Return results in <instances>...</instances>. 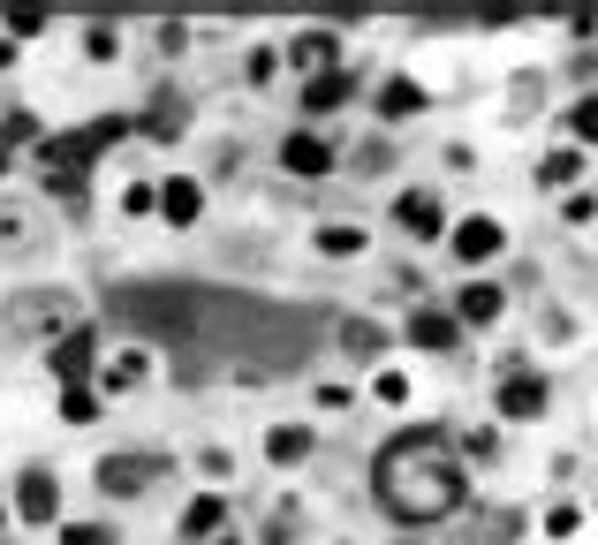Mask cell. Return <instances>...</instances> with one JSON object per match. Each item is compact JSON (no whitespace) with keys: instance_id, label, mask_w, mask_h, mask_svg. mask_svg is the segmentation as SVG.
Returning a JSON list of instances; mask_svg holds the SVG:
<instances>
[{"instance_id":"6da1fadb","label":"cell","mask_w":598,"mask_h":545,"mask_svg":"<svg viewBox=\"0 0 598 545\" xmlns=\"http://www.w3.org/2000/svg\"><path fill=\"white\" fill-rule=\"evenodd\" d=\"M114 319L174 341V379L288 372L311 356V326H318V311H288V303H257L227 289H114Z\"/></svg>"},{"instance_id":"7a4b0ae2","label":"cell","mask_w":598,"mask_h":545,"mask_svg":"<svg viewBox=\"0 0 598 545\" xmlns=\"http://www.w3.org/2000/svg\"><path fill=\"white\" fill-rule=\"evenodd\" d=\"M372 485H379V507L394 523H447L463 507V470H455V440L439 424H417V432H394L372 462Z\"/></svg>"},{"instance_id":"3957f363","label":"cell","mask_w":598,"mask_h":545,"mask_svg":"<svg viewBox=\"0 0 598 545\" xmlns=\"http://www.w3.org/2000/svg\"><path fill=\"white\" fill-rule=\"evenodd\" d=\"M0 319H8V334H77V303H69V295L61 289H23V295H8V311H0Z\"/></svg>"},{"instance_id":"277c9868","label":"cell","mask_w":598,"mask_h":545,"mask_svg":"<svg viewBox=\"0 0 598 545\" xmlns=\"http://www.w3.org/2000/svg\"><path fill=\"white\" fill-rule=\"evenodd\" d=\"M160 470H168V455H152V447H136V455H107V462H99V493H107V501H129V493H144Z\"/></svg>"},{"instance_id":"5b68a950","label":"cell","mask_w":598,"mask_h":545,"mask_svg":"<svg viewBox=\"0 0 598 545\" xmlns=\"http://www.w3.org/2000/svg\"><path fill=\"white\" fill-rule=\"evenodd\" d=\"M16 515H23V523H53V515H61V477H53L45 462H31V470L16 477Z\"/></svg>"},{"instance_id":"8992f818","label":"cell","mask_w":598,"mask_h":545,"mask_svg":"<svg viewBox=\"0 0 598 545\" xmlns=\"http://www.w3.org/2000/svg\"><path fill=\"white\" fill-rule=\"evenodd\" d=\"M45 243V212L31 205V198H0V251H39Z\"/></svg>"},{"instance_id":"52a82bcc","label":"cell","mask_w":598,"mask_h":545,"mask_svg":"<svg viewBox=\"0 0 598 545\" xmlns=\"http://www.w3.org/2000/svg\"><path fill=\"white\" fill-rule=\"evenodd\" d=\"M394 228H402V235H417V243H432V235L447 228V212H439L432 190H402V198H394Z\"/></svg>"},{"instance_id":"ba28073f","label":"cell","mask_w":598,"mask_h":545,"mask_svg":"<svg viewBox=\"0 0 598 545\" xmlns=\"http://www.w3.org/2000/svg\"><path fill=\"white\" fill-rule=\"evenodd\" d=\"M546 410V379H530L523 364H508V379H500V417L523 424V417H538Z\"/></svg>"},{"instance_id":"9c48e42d","label":"cell","mask_w":598,"mask_h":545,"mask_svg":"<svg viewBox=\"0 0 598 545\" xmlns=\"http://www.w3.org/2000/svg\"><path fill=\"white\" fill-rule=\"evenodd\" d=\"M334 53H342L334 31H303V39H288V69L296 77H334Z\"/></svg>"},{"instance_id":"30bf717a","label":"cell","mask_w":598,"mask_h":545,"mask_svg":"<svg viewBox=\"0 0 598 545\" xmlns=\"http://www.w3.org/2000/svg\"><path fill=\"white\" fill-rule=\"evenodd\" d=\"M91 364H99V334H91V326H77V334H61V341H53V372L69 379V386H84Z\"/></svg>"},{"instance_id":"8fae6325","label":"cell","mask_w":598,"mask_h":545,"mask_svg":"<svg viewBox=\"0 0 598 545\" xmlns=\"http://www.w3.org/2000/svg\"><path fill=\"white\" fill-rule=\"evenodd\" d=\"M281 168H288V174H326V168H334V144H326V137H311V129H288Z\"/></svg>"},{"instance_id":"7c38bea8","label":"cell","mask_w":598,"mask_h":545,"mask_svg":"<svg viewBox=\"0 0 598 545\" xmlns=\"http://www.w3.org/2000/svg\"><path fill=\"white\" fill-rule=\"evenodd\" d=\"M500 243H508V235H500V220H463V228H455V258H463V265L500 258Z\"/></svg>"},{"instance_id":"4fadbf2b","label":"cell","mask_w":598,"mask_h":545,"mask_svg":"<svg viewBox=\"0 0 598 545\" xmlns=\"http://www.w3.org/2000/svg\"><path fill=\"white\" fill-rule=\"evenodd\" d=\"M182 129H190V99H182V91H160V99L144 107V137H160V144H174Z\"/></svg>"},{"instance_id":"5bb4252c","label":"cell","mask_w":598,"mask_h":545,"mask_svg":"<svg viewBox=\"0 0 598 545\" xmlns=\"http://www.w3.org/2000/svg\"><path fill=\"white\" fill-rule=\"evenodd\" d=\"M455 334H463L455 311H409V341L417 349H455Z\"/></svg>"},{"instance_id":"9a60e30c","label":"cell","mask_w":598,"mask_h":545,"mask_svg":"<svg viewBox=\"0 0 598 545\" xmlns=\"http://www.w3.org/2000/svg\"><path fill=\"white\" fill-rule=\"evenodd\" d=\"M220 523H227V501H220V493H197V501L182 507V538H205V545H213Z\"/></svg>"},{"instance_id":"2e32d148","label":"cell","mask_w":598,"mask_h":545,"mask_svg":"<svg viewBox=\"0 0 598 545\" xmlns=\"http://www.w3.org/2000/svg\"><path fill=\"white\" fill-rule=\"evenodd\" d=\"M197 205H205V190H197L190 174H174V182H160V212H168L174 228H190V220H197Z\"/></svg>"},{"instance_id":"e0dca14e","label":"cell","mask_w":598,"mask_h":545,"mask_svg":"<svg viewBox=\"0 0 598 545\" xmlns=\"http://www.w3.org/2000/svg\"><path fill=\"white\" fill-rule=\"evenodd\" d=\"M500 303H508V295L493 289V281H470L463 303H455V319H463V326H493V319H500Z\"/></svg>"},{"instance_id":"ac0fdd59","label":"cell","mask_w":598,"mask_h":545,"mask_svg":"<svg viewBox=\"0 0 598 545\" xmlns=\"http://www.w3.org/2000/svg\"><path fill=\"white\" fill-rule=\"evenodd\" d=\"M348 91H356V77H348V69H334V77H311V84H303V107H311V114H326V107H342Z\"/></svg>"},{"instance_id":"d6986e66","label":"cell","mask_w":598,"mask_h":545,"mask_svg":"<svg viewBox=\"0 0 598 545\" xmlns=\"http://www.w3.org/2000/svg\"><path fill=\"white\" fill-rule=\"evenodd\" d=\"M417 107H425V91L409 84V77H386L379 84V114L386 122H402V114H417Z\"/></svg>"},{"instance_id":"ffe728a7","label":"cell","mask_w":598,"mask_h":545,"mask_svg":"<svg viewBox=\"0 0 598 545\" xmlns=\"http://www.w3.org/2000/svg\"><path fill=\"white\" fill-rule=\"evenodd\" d=\"M576 174H584V152H546L538 160V190H576Z\"/></svg>"},{"instance_id":"44dd1931","label":"cell","mask_w":598,"mask_h":545,"mask_svg":"<svg viewBox=\"0 0 598 545\" xmlns=\"http://www.w3.org/2000/svg\"><path fill=\"white\" fill-rule=\"evenodd\" d=\"M515 538H523V515H515V507H493L470 531V545H515Z\"/></svg>"},{"instance_id":"7402d4cb","label":"cell","mask_w":598,"mask_h":545,"mask_svg":"<svg viewBox=\"0 0 598 545\" xmlns=\"http://www.w3.org/2000/svg\"><path fill=\"white\" fill-rule=\"evenodd\" d=\"M265 455L273 462H303L311 455V432H303V424H273V432H265Z\"/></svg>"},{"instance_id":"603a6c76","label":"cell","mask_w":598,"mask_h":545,"mask_svg":"<svg viewBox=\"0 0 598 545\" xmlns=\"http://www.w3.org/2000/svg\"><path fill=\"white\" fill-rule=\"evenodd\" d=\"M379 326H372V319H348V326H342V349H348V356H356V364H372V356H379Z\"/></svg>"},{"instance_id":"cb8c5ba5","label":"cell","mask_w":598,"mask_h":545,"mask_svg":"<svg viewBox=\"0 0 598 545\" xmlns=\"http://www.w3.org/2000/svg\"><path fill=\"white\" fill-rule=\"evenodd\" d=\"M318 251H326V258H364V228H348V220L318 228Z\"/></svg>"},{"instance_id":"d4e9b609","label":"cell","mask_w":598,"mask_h":545,"mask_svg":"<svg viewBox=\"0 0 598 545\" xmlns=\"http://www.w3.org/2000/svg\"><path fill=\"white\" fill-rule=\"evenodd\" d=\"M107 386H114V394H122V386H136V379H144V349H122V356H107Z\"/></svg>"},{"instance_id":"484cf974","label":"cell","mask_w":598,"mask_h":545,"mask_svg":"<svg viewBox=\"0 0 598 545\" xmlns=\"http://www.w3.org/2000/svg\"><path fill=\"white\" fill-rule=\"evenodd\" d=\"M394 168V144H386V137H364V144H356V174H386Z\"/></svg>"},{"instance_id":"4316f807","label":"cell","mask_w":598,"mask_h":545,"mask_svg":"<svg viewBox=\"0 0 598 545\" xmlns=\"http://www.w3.org/2000/svg\"><path fill=\"white\" fill-rule=\"evenodd\" d=\"M61 417H69V424H91V417H99V394H91V386H69V394H61Z\"/></svg>"},{"instance_id":"83f0119b","label":"cell","mask_w":598,"mask_h":545,"mask_svg":"<svg viewBox=\"0 0 598 545\" xmlns=\"http://www.w3.org/2000/svg\"><path fill=\"white\" fill-rule=\"evenodd\" d=\"M61 545H114V523H61Z\"/></svg>"},{"instance_id":"f1b7e54d","label":"cell","mask_w":598,"mask_h":545,"mask_svg":"<svg viewBox=\"0 0 598 545\" xmlns=\"http://www.w3.org/2000/svg\"><path fill=\"white\" fill-rule=\"evenodd\" d=\"M576 523H584V507H576V501L546 507V531H554V538H576Z\"/></svg>"},{"instance_id":"f546056e","label":"cell","mask_w":598,"mask_h":545,"mask_svg":"<svg viewBox=\"0 0 598 545\" xmlns=\"http://www.w3.org/2000/svg\"><path fill=\"white\" fill-rule=\"evenodd\" d=\"M84 53H91V61H114V53H122V31H114V23H99V31L84 39Z\"/></svg>"},{"instance_id":"4dcf8cb0","label":"cell","mask_w":598,"mask_h":545,"mask_svg":"<svg viewBox=\"0 0 598 545\" xmlns=\"http://www.w3.org/2000/svg\"><path fill=\"white\" fill-rule=\"evenodd\" d=\"M568 129H576V144H598V99H584V107L568 114Z\"/></svg>"},{"instance_id":"1f68e13d","label":"cell","mask_w":598,"mask_h":545,"mask_svg":"<svg viewBox=\"0 0 598 545\" xmlns=\"http://www.w3.org/2000/svg\"><path fill=\"white\" fill-rule=\"evenodd\" d=\"M463 455H477V462H493V455H500V432H493V424H485V432H470V440H463Z\"/></svg>"},{"instance_id":"d6a6232c","label":"cell","mask_w":598,"mask_h":545,"mask_svg":"<svg viewBox=\"0 0 598 545\" xmlns=\"http://www.w3.org/2000/svg\"><path fill=\"white\" fill-rule=\"evenodd\" d=\"M372 394H379V402H409V379H402V372H379V379H372Z\"/></svg>"},{"instance_id":"836d02e7","label":"cell","mask_w":598,"mask_h":545,"mask_svg":"<svg viewBox=\"0 0 598 545\" xmlns=\"http://www.w3.org/2000/svg\"><path fill=\"white\" fill-rule=\"evenodd\" d=\"M8 31H16V39H39L45 16H39V8H16V16H8Z\"/></svg>"},{"instance_id":"e575fe53","label":"cell","mask_w":598,"mask_h":545,"mask_svg":"<svg viewBox=\"0 0 598 545\" xmlns=\"http://www.w3.org/2000/svg\"><path fill=\"white\" fill-rule=\"evenodd\" d=\"M122 205H129V212H152V205H160V190H152V182H129Z\"/></svg>"},{"instance_id":"d590c367","label":"cell","mask_w":598,"mask_h":545,"mask_svg":"<svg viewBox=\"0 0 598 545\" xmlns=\"http://www.w3.org/2000/svg\"><path fill=\"white\" fill-rule=\"evenodd\" d=\"M273 69H281V53H273V46H257V53H251V84H265Z\"/></svg>"},{"instance_id":"8d00e7d4","label":"cell","mask_w":598,"mask_h":545,"mask_svg":"<svg viewBox=\"0 0 598 545\" xmlns=\"http://www.w3.org/2000/svg\"><path fill=\"white\" fill-rule=\"evenodd\" d=\"M8 61H16V39H0V69H8Z\"/></svg>"},{"instance_id":"74e56055","label":"cell","mask_w":598,"mask_h":545,"mask_svg":"<svg viewBox=\"0 0 598 545\" xmlns=\"http://www.w3.org/2000/svg\"><path fill=\"white\" fill-rule=\"evenodd\" d=\"M213 545H243V538H213Z\"/></svg>"},{"instance_id":"f35d334b","label":"cell","mask_w":598,"mask_h":545,"mask_svg":"<svg viewBox=\"0 0 598 545\" xmlns=\"http://www.w3.org/2000/svg\"><path fill=\"white\" fill-rule=\"evenodd\" d=\"M0 545H8V523H0Z\"/></svg>"}]
</instances>
